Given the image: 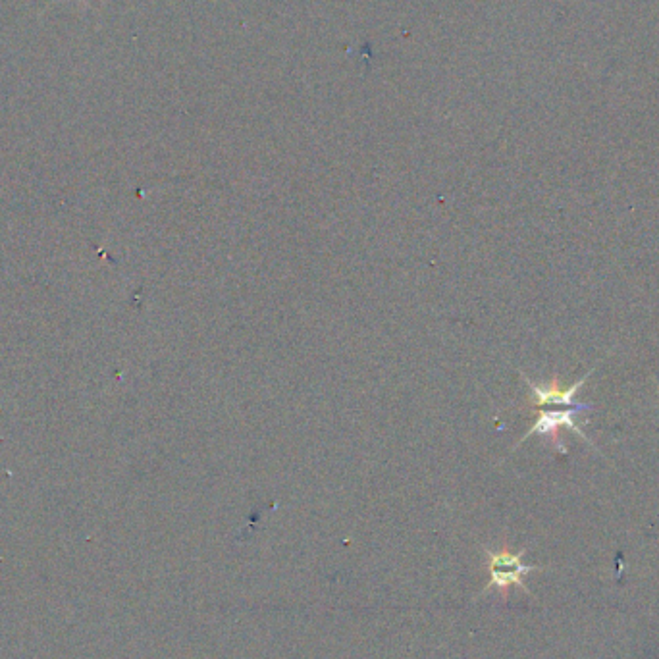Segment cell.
Segmentation results:
<instances>
[{"label":"cell","mask_w":659,"mask_h":659,"mask_svg":"<svg viewBox=\"0 0 659 659\" xmlns=\"http://www.w3.org/2000/svg\"><path fill=\"white\" fill-rule=\"evenodd\" d=\"M523 555H525V552L513 554L507 548H503L500 552L486 550V565H488L490 575H492V580H490V584H488L486 590L498 588L501 594L505 596L511 586L525 588V584H523L525 575L532 573L536 567L525 565L523 563Z\"/></svg>","instance_id":"cell-1"},{"label":"cell","mask_w":659,"mask_h":659,"mask_svg":"<svg viewBox=\"0 0 659 659\" xmlns=\"http://www.w3.org/2000/svg\"><path fill=\"white\" fill-rule=\"evenodd\" d=\"M592 374V370H588L586 376H582L579 382H575L569 388H561L559 380L554 378L550 384H534L530 382L527 376L523 374V380L527 382L530 388V401L534 407H546V405H563V407H577V409H592V405H582L575 401V396L579 394L580 388L584 386V382L588 380V376Z\"/></svg>","instance_id":"cell-3"},{"label":"cell","mask_w":659,"mask_h":659,"mask_svg":"<svg viewBox=\"0 0 659 659\" xmlns=\"http://www.w3.org/2000/svg\"><path fill=\"white\" fill-rule=\"evenodd\" d=\"M580 411H584V409L573 407V409H567V411H540L538 419H536V422L530 426V430H528L527 434L521 438V442L517 444V448H519L525 440H528L530 436L540 434V436H546V440H548V442H550L559 453L565 455V453H567V448H565V444H563L561 438H559V428H569L571 432H575V434L579 436L584 444H588L590 448H594L592 440L580 430L579 424L575 422V415L580 413Z\"/></svg>","instance_id":"cell-2"}]
</instances>
